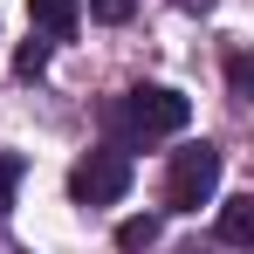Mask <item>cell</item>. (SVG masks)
I'll return each instance as SVG.
<instances>
[{
  "instance_id": "1",
  "label": "cell",
  "mask_w": 254,
  "mask_h": 254,
  "mask_svg": "<svg viewBox=\"0 0 254 254\" xmlns=\"http://www.w3.org/2000/svg\"><path fill=\"white\" fill-rule=\"evenodd\" d=\"M192 124V96H179L165 83H137L124 89V103L110 110V130L124 137V144H151V137H172V130Z\"/></svg>"
},
{
  "instance_id": "2",
  "label": "cell",
  "mask_w": 254,
  "mask_h": 254,
  "mask_svg": "<svg viewBox=\"0 0 254 254\" xmlns=\"http://www.w3.org/2000/svg\"><path fill=\"white\" fill-rule=\"evenodd\" d=\"M213 192H220V151H213V144H186V151H172V172H165V206L199 213Z\"/></svg>"
},
{
  "instance_id": "3",
  "label": "cell",
  "mask_w": 254,
  "mask_h": 254,
  "mask_svg": "<svg viewBox=\"0 0 254 254\" xmlns=\"http://www.w3.org/2000/svg\"><path fill=\"white\" fill-rule=\"evenodd\" d=\"M130 192V158L124 151H89V158H76V172H69V199L76 206H110V199H124Z\"/></svg>"
},
{
  "instance_id": "4",
  "label": "cell",
  "mask_w": 254,
  "mask_h": 254,
  "mask_svg": "<svg viewBox=\"0 0 254 254\" xmlns=\"http://www.w3.org/2000/svg\"><path fill=\"white\" fill-rule=\"evenodd\" d=\"M28 14H35V28L48 42H69L76 21H83V0H28Z\"/></svg>"
},
{
  "instance_id": "5",
  "label": "cell",
  "mask_w": 254,
  "mask_h": 254,
  "mask_svg": "<svg viewBox=\"0 0 254 254\" xmlns=\"http://www.w3.org/2000/svg\"><path fill=\"white\" fill-rule=\"evenodd\" d=\"M220 241H227V248H254V199L248 192L220 206Z\"/></svg>"
},
{
  "instance_id": "6",
  "label": "cell",
  "mask_w": 254,
  "mask_h": 254,
  "mask_svg": "<svg viewBox=\"0 0 254 254\" xmlns=\"http://www.w3.org/2000/svg\"><path fill=\"white\" fill-rule=\"evenodd\" d=\"M151 241H158V220H151V213H137V220L117 227V248H124V254H144Z\"/></svg>"
},
{
  "instance_id": "7",
  "label": "cell",
  "mask_w": 254,
  "mask_h": 254,
  "mask_svg": "<svg viewBox=\"0 0 254 254\" xmlns=\"http://www.w3.org/2000/svg\"><path fill=\"white\" fill-rule=\"evenodd\" d=\"M42 69H48V42H42V35H28L21 55H14V76H42Z\"/></svg>"
},
{
  "instance_id": "8",
  "label": "cell",
  "mask_w": 254,
  "mask_h": 254,
  "mask_svg": "<svg viewBox=\"0 0 254 254\" xmlns=\"http://www.w3.org/2000/svg\"><path fill=\"white\" fill-rule=\"evenodd\" d=\"M14 186H21V158H14V151H0V213L14 206Z\"/></svg>"
},
{
  "instance_id": "9",
  "label": "cell",
  "mask_w": 254,
  "mask_h": 254,
  "mask_svg": "<svg viewBox=\"0 0 254 254\" xmlns=\"http://www.w3.org/2000/svg\"><path fill=\"white\" fill-rule=\"evenodd\" d=\"M89 14H96V21H130L137 0H89Z\"/></svg>"
}]
</instances>
